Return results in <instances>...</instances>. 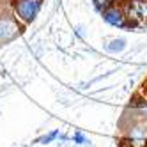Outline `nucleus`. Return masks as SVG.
Here are the masks:
<instances>
[{
	"label": "nucleus",
	"instance_id": "nucleus-4",
	"mask_svg": "<svg viewBox=\"0 0 147 147\" xmlns=\"http://www.w3.org/2000/svg\"><path fill=\"white\" fill-rule=\"evenodd\" d=\"M105 23H108L110 27H117V28H124L129 27V20L128 14H126V9L122 2H115L112 5H108L105 11L101 13Z\"/></svg>",
	"mask_w": 147,
	"mask_h": 147
},
{
	"label": "nucleus",
	"instance_id": "nucleus-5",
	"mask_svg": "<svg viewBox=\"0 0 147 147\" xmlns=\"http://www.w3.org/2000/svg\"><path fill=\"white\" fill-rule=\"evenodd\" d=\"M126 147H147V128L144 126H135L129 128L128 138L124 140Z\"/></svg>",
	"mask_w": 147,
	"mask_h": 147
},
{
	"label": "nucleus",
	"instance_id": "nucleus-10",
	"mask_svg": "<svg viewBox=\"0 0 147 147\" xmlns=\"http://www.w3.org/2000/svg\"><path fill=\"white\" fill-rule=\"evenodd\" d=\"M142 94L147 98V80H145V83H144V87H142Z\"/></svg>",
	"mask_w": 147,
	"mask_h": 147
},
{
	"label": "nucleus",
	"instance_id": "nucleus-8",
	"mask_svg": "<svg viewBox=\"0 0 147 147\" xmlns=\"http://www.w3.org/2000/svg\"><path fill=\"white\" fill-rule=\"evenodd\" d=\"M115 2H124V0H92L94 7H96L99 13H103L108 5H112V4H115Z\"/></svg>",
	"mask_w": 147,
	"mask_h": 147
},
{
	"label": "nucleus",
	"instance_id": "nucleus-9",
	"mask_svg": "<svg viewBox=\"0 0 147 147\" xmlns=\"http://www.w3.org/2000/svg\"><path fill=\"white\" fill-rule=\"evenodd\" d=\"M71 140L75 142V144H78V145H85V144L89 142V140H87V136L83 135L82 131H75V135L71 136Z\"/></svg>",
	"mask_w": 147,
	"mask_h": 147
},
{
	"label": "nucleus",
	"instance_id": "nucleus-1",
	"mask_svg": "<svg viewBox=\"0 0 147 147\" xmlns=\"http://www.w3.org/2000/svg\"><path fill=\"white\" fill-rule=\"evenodd\" d=\"M43 9V0H11V11L22 25H30Z\"/></svg>",
	"mask_w": 147,
	"mask_h": 147
},
{
	"label": "nucleus",
	"instance_id": "nucleus-7",
	"mask_svg": "<svg viewBox=\"0 0 147 147\" xmlns=\"http://www.w3.org/2000/svg\"><path fill=\"white\" fill-rule=\"evenodd\" d=\"M59 135H60V131H59V129H53V131H50V133H45L43 136H39V138L36 140V144H41V145H45V144H51L53 140H57V138H59Z\"/></svg>",
	"mask_w": 147,
	"mask_h": 147
},
{
	"label": "nucleus",
	"instance_id": "nucleus-3",
	"mask_svg": "<svg viewBox=\"0 0 147 147\" xmlns=\"http://www.w3.org/2000/svg\"><path fill=\"white\" fill-rule=\"evenodd\" d=\"M122 4L129 20V27L147 25V0H124Z\"/></svg>",
	"mask_w": 147,
	"mask_h": 147
},
{
	"label": "nucleus",
	"instance_id": "nucleus-2",
	"mask_svg": "<svg viewBox=\"0 0 147 147\" xmlns=\"http://www.w3.org/2000/svg\"><path fill=\"white\" fill-rule=\"evenodd\" d=\"M22 23L14 18L13 11L11 13H0V46L9 45L22 34Z\"/></svg>",
	"mask_w": 147,
	"mask_h": 147
},
{
	"label": "nucleus",
	"instance_id": "nucleus-6",
	"mask_svg": "<svg viewBox=\"0 0 147 147\" xmlns=\"http://www.w3.org/2000/svg\"><path fill=\"white\" fill-rule=\"evenodd\" d=\"M107 50L110 53H121V51L126 50V39L124 37H115L107 45Z\"/></svg>",
	"mask_w": 147,
	"mask_h": 147
}]
</instances>
